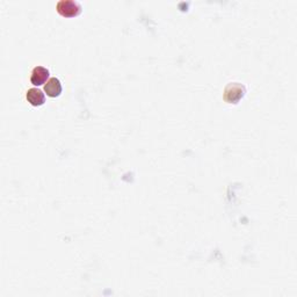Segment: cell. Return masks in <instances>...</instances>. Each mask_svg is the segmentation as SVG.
Returning a JSON list of instances; mask_svg holds the SVG:
<instances>
[{
    "label": "cell",
    "instance_id": "6da1fadb",
    "mask_svg": "<svg viewBox=\"0 0 297 297\" xmlns=\"http://www.w3.org/2000/svg\"><path fill=\"white\" fill-rule=\"evenodd\" d=\"M56 10L58 14L64 18H75L81 13V5L75 0H60L57 2Z\"/></svg>",
    "mask_w": 297,
    "mask_h": 297
},
{
    "label": "cell",
    "instance_id": "7a4b0ae2",
    "mask_svg": "<svg viewBox=\"0 0 297 297\" xmlns=\"http://www.w3.org/2000/svg\"><path fill=\"white\" fill-rule=\"evenodd\" d=\"M245 93H246V88L243 84L239 82H231L224 90V100L228 103H238L240 99H243Z\"/></svg>",
    "mask_w": 297,
    "mask_h": 297
},
{
    "label": "cell",
    "instance_id": "3957f363",
    "mask_svg": "<svg viewBox=\"0 0 297 297\" xmlns=\"http://www.w3.org/2000/svg\"><path fill=\"white\" fill-rule=\"evenodd\" d=\"M49 75H50V72H49L47 67L43 66L34 67L32 75H30V82H32L34 86H41V85H43L44 82L48 80Z\"/></svg>",
    "mask_w": 297,
    "mask_h": 297
},
{
    "label": "cell",
    "instance_id": "277c9868",
    "mask_svg": "<svg viewBox=\"0 0 297 297\" xmlns=\"http://www.w3.org/2000/svg\"><path fill=\"white\" fill-rule=\"evenodd\" d=\"M26 99L34 107H40L45 103L44 93L39 88H29L26 93Z\"/></svg>",
    "mask_w": 297,
    "mask_h": 297
},
{
    "label": "cell",
    "instance_id": "5b68a950",
    "mask_svg": "<svg viewBox=\"0 0 297 297\" xmlns=\"http://www.w3.org/2000/svg\"><path fill=\"white\" fill-rule=\"evenodd\" d=\"M63 87L62 82L58 78H50L44 85V92L47 93L48 97L57 98L62 94Z\"/></svg>",
    "mask_w": 297,
    "mask_h": 297
}]
</instances>
